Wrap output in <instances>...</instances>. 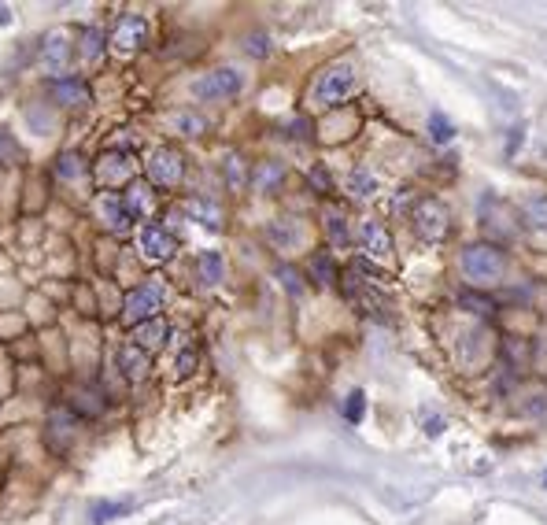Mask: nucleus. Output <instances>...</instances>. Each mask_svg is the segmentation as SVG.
Listing matches in <instances>:
<instances>
[{
  "instance_id": "5",
  "label": "nucleus",
  "mask_w": 547,
  "mask_h": 525,
  "mask_svg": "<svg viewBox=\"0 0 547 525\" xmlns=\"http://www.w3.org/2000/svg\"><path fill=\"white\" fill-rule=\"evenodd\" d=\"M411 222H414V233L422 237V241H429V245H437V241H444L451 230V215L448 208L440 204L437 196H426V200H418L411 211Z\"/></svg>"
},
{
  "instance_id": "14",
  "label": "nucleus",
  "mask_w": 547,
  "mask_h": 525,
  "mask_svg": "<svg viewBox=\"0 0 547 525\" xmlns=\"http://www.w3.org/2000/svg\"><path fill=\"white\" fill-rule=\"evenodd\" d=\"M137 503L134 500H100L89 507V522L93 525H108L115 518H126V514H134Z\"/></svg>"
},
{
  "instance_id": "12",
  "label": "nucleus",
  "mask_w": 547,
  "mask_h": 525,
  "mask_svg": "<svg viewBox=\"0 0 547 525\" xmlns=\"http://www.w3.org/2000/svg\"><path fill=\"white\" fill-rule=\"evenodd\" d=\"M267 241L278 248V252H292V248L304 245V226L296 219H274L267 226Z\"/></svg>"
},
{
  "instance_id": "20",
  "label": "nucleus",
  "mask_w": 547,
  "mask_h": 525,
  "mask_svg": "<svg viewBox=\"0 0 547 525\" xmlns=\"http://www.w3.org/2000/svg\"><path fill=\"white\" fill-rule=\"evenodd\" d=\"M185 211H189V215H193L196 222H200V226H211V230H219L222 226V215H219V208H215V204H207V200H189V204H185Z\"/></svg>"
},
{
  "instance_id": "16",
  "label": "nucleus",
  "mask_w": 547,
  "mask_h": 525,
  "mask_svg": "<svg viewBox=\"0 0 547 525\" xmlns=\"http://www.w3.org/2000/svg\"><path fill=\"white\" fill-rule=\"evenodd\" d=\"M522 222L533 233H547V193H536V196L525 200L522 204Z\"/></svg>"
},
{
  "instance_id": "36",
  "label": "nucleus",
  "mask_w": 547,
  "mask_h": 525,
  "mask_svg": "<svg viewBox=\"0 0 547 525\" xmlns=\"http://www.w3.org/2000/svg\"><path fill=\"white\" fill-rule=\"evenodd\" d=\"M440 429H444V422H440V418H433V422H426V433H429V437H440Z\"/></svg>"
},
{
  "instance_id": "10",
  "label": "nucleus",
  "mask_w": 547,
  "mask_h": 525,
  "mask_svg": "<svg viewBox=\"0 0 547 525\" xmlns=\"http://www.w3.org/2000/svg\"><path fill=\"white\" fill-rule=\"evenodd\" d=\"M359 248H363L366 256H374V259L389 256L392 252V233L385 230V222H377V219L359 222Z\"/></svg>"
},
{
  "instance_id": "9",
  "label": "nucleus",
  "mask_w": 547,
  "mask_h": 525,
  "mask_svg": "<svg viewBox=\"0 0 547 525\" xmlns=\"http://www.w3.org/2000/svg\"><path fill=\"white\" fill-rule=\"evenodd\" d=\"M115 367H119V374L130 381V385H137V381L148 378L152 355H148L145 348H137V344H122L119 352H115Z\"/></svg>"
},
{
  "instance_id": "34",
  "label": "nucleus",
  "mask_w": 547,
  "mask_h": 525,
  "mask_svg": "<svg viewBox=\"0 0 547 525\" xmlns=\"http://www.w3.org/2000/svg\"><path fill=\"white\" fill-rule=\"evenodd\" d=\"M174 367H178V374H189V370L196 367V352H182V355H178V363H174Z\"/></svg>"
},
{
  "instance_id": "21",
  "label": "nucleus",
  "mask_w": 547,
  "mask_h": 525,
  "mask_svg": "<svg viewBox=\"0 0 547 525\" xmlns=\"http://www.w3.org/2000/svg\"><path fill=\"white\" fill-rule=\"evenodd\" d=\"M281 178H285V171H281V163L267 159V163H263V167L256 171V178H252V182H256L259 193H270V189H278V185H281Z\"/></svg>"
},
{
  "instance_id": "23",
  "label": "nucleus",
  "mask_w": 547,
  "mask_h": 525,
  "mask_svg": "<svg viewBox=\"0 0 547 525\" xmlns=\"http://www.w3.org/2000/svg\"><path fill=\"white\" fill-rule=\"evenodd\" d=\"M363 415H366V392L352 389L348 392V400H344V422H348V426H359Z\"/></svg>"
},
{
  "instance_id": "24",
  "label": "nucleus",
  "mask_w": 547,
  "mask_h": 525,
  "mask_svg": "<svg viewBox=\"0 0 547 525\" xmlns=\"http://www.w3.org/2000/svg\"><path fill=\"white\" fill-rule=\"evenodd\" d=\"M429 137H433L437 145H448L451 137H455V126H451V119L444 111H433V115H429Z\"/></svg>"
},
{
  "instance_id": "6",
  "label": "nucleus",
  "mask_w": 547,
  "mask_h": 525,
  "mask_svg": "<svg viewBox=\"0 0 547 525\" xmlns=\"http://www.w3.org/2000/svg\"><path fill=\"white\" fill-rule=\"evenodd\" d=\"M148 37H152V26H148L145 15H122L119 23H115V30H111L108 45L111 52H119V56H134V52H141L148 45Z\"/></svg>"
},
{
  "instance_id": "27",
  "label": "nucleus",
  "mask_w": 547,
  "mask_h": 525,
  "mask_svg": "<svg viewBox=\"0 0 547 525\" xmlns=\"http://www.w3.org/2000/svg\"><path fill=\"white\" fill-rule=\"evenodd\" d=\"M459 304L462 307H470V311H474V315H492V311H496V304H492V300H485V296H474V293H462L459 296Z\"/></svg>"
},
{
  "instance_id": "35",
  "label": "nucleus",
  "mask_w": 547,
  "mask_h": 525,
  "mask_svg": "<svg viewBox=\"0 0 547 525\" xmlns=\"http://www.w3.org/2000/svg\"><path fill=\"white\" fill-rule=\"evenodd\" d=\"M311 182H315L322 193H329V171L326 167H315V171H311Z\"/></svg>"
},
{
  "instance_id": "15",
  "label": "nucleus",
  "mask_w": 547,
  "mask_h": 525,
  "mask_svg": "<svg viewBox=\"0 0 547 525\" xmlns=\"http://www.w3.org/2000/svg\"><path fill=\"white\" fill-rule=\"evenodd\" d=\"M196 274H200L204 285H219L222 274H226V259H222V252H215V248L200 252V259H196Z\"/></svg>"
},
{
  "instance_id": "37",
  "label": "nucleus",
  "mask_w": 547,
  "mask_h": 525,
  "mask_svg": "<svg viewBox=\"0 0 547 525\" xmlns=\"http://www.w3.org/2000/svg\"><path fill=\"white\" fill-rule=\"evenodd\" d=\"M518 145H522V126H518V130H514V134H511V145H507V152H514V148H518Z\"/></svg>"
},
{
  "instance_id": "29",
  "label": "nucleus",
  "mask_w": 547,
  "mask_h": 525,
  "mask_svg": "<svg viewBox=\"0 0 547 525\" xmlns=\"http://www.w3.org/2000/svg\"><path fill=\"white\" fill-rule=\"evenodd\" d=\"M45 60H49L52 67L67 60V41H63V37H49V45H45Z\"/></svg>"
},
{
  "instance_id": "2",
  "label": "nucleus",
  "mask_w": 547,
  "mask_h": 525,
  "mask_svg": "<svg viewBox=\"0 0 547 525\" xmlns=\"http://www.w3.org/2000/svg\"><path fill=\"white\" fill-rule=\"evenodd\" d=\"M355 82H359V74H355V63L348 60H337L322 67L315 78V86H311V104L315 108H341L344 100L355 93Z\"/></svg>"
},
{
  "instance_id": "8",
  "label": "nucleus",
  "mask_w": 547,
  "mask_h": 525,
  "mask_svg": "<svg viewBox=\"0 0 547 525\" xmlns=\"http://www.w3.org/2000/svg\"><path fill=\"white\" fill-rule=\"evenodd\" d=\"M137 245H141V256H145L148 263H167V259L174 256L171 230H167V226H159V222L141 226V233H137Z\"/></svg>"
},
{
  "instance_id": "31",
  "label": "nucleus",
  "mask_w": 547,
  "mask_h": 525,
  "mask_svg": "<svg viewBox=\"0 0 547 525\" xmlns=\"http://www.w3.org/2000/svg\"><path fill=\"white\" fill-rule=\"evenodd\" d=\"M278 278L285 281V289H289L292 296H300V293H304V278H300V274H296V270H292V267H281V270H278Z\"/></svg>"
},
{
  "instance_id": "32",
  "label": "nucleus",
  "mask_w": 547,
  "mask_h": 525,
  "mask_svg": "<svg viewBox=\"0 0 547 525\" xmlns=\"http://www.w3.org/2000/svg\"><path fill=\"white\" fill-rule=\"evenodd\" d=\"M23 152H19V145L12 141V134L8 130H0V163H8V159H19Z\"/></svg>"
},
{
  "instance_id": "3",
  "label": "nucleus",
  "mask_w": 547,
  "mask_h": 525,
  "mask_svg": "<svg viewBox=\"0 0 547 525\" xmlns=\"http://www.w3.org/2000/svg\"><path fill=\"white\" fill-rule=\"evenodd\" d=\"M244 74L237 67H215V71L200 74L193 82V97L204 104H226V100L241 97Z\"/></svg>"
},
{
  "instance_id": "26",
  "label": "nucleus",
  "mask_w": 547,
  "mask_h": 525,
  "mask_svg": "<svg viewBox=\"0 0 547 525\" xmlns=\"http://www.w3.org/2000/svg\"><path fill=\"white\" fill-rule=\"evenodd\" d=\"M82 171H86V167H82V156H78V152H67V156H60V163H56V174H60V178H78Z\"/></svg>"
},
{
  "instance_id": "4",
  "label": "nucleus",
  "mask_w": 547,
  "mask_h": 525,
  "mask_svg": "<svg viewBox=\"0 0 547 525\" xmlns=\"http://www.w3.org/2000/svg\"><path fill=\"white\" fill-rule=\"evenodd\" d=\"M163 311V289H159L156 281H141L134 285L126 300H122V318H126V326H145L152 318H159Z\"/></svg>"
},
{
  "instance_id": "39",
  "label": "nucleus",
  "mask_w": 547,
  "mask_h": 525,
  "mask_svg": "<svg viewBox=\"0 0 547 525\" xmlns=\"http://www.w3.org/2000/svg\"><path fill=\"white\" fill-rule=\"evenodd\" d=\"M544 489H547V474H544Z\"/></svg>"
},
{
  "instance_id": "22",
  "label": "nucleus",
  "mask_w": 547,
  "mask_h": 525,
  "mask_svg": "<svg viewBox=\"0 0 547 525\" xmlns=\"http://www.w3.org/2000/svg\"><path fill=\"white\" fill-rule=\"evenodd\" d=\"M311 281H315V285H333V281H337V267H333V259H329L326 252H315V256H311Z\"/></svg>"
},
{
  "instance_id": "28",
  "label": "nucleus",
  "mask_w": 547,
  "mask_h": 525,
  "mask_svg": "<svg viewBox=\"0 0 547 525\" xmlns=\"http://www.w3.org/2000/svg\"><path fill=\"white\" fill-rule=\"evenodd\" d=\"M100 45H104L100 30H86V34H82V56H86V60H97V56H100Z\"/></svg>"
},
{
  "instance_id": "1",
  "label": "nucleus",
  "mask_w": 547,
  "mask_h": 525,
  "mask_svg": "<svg viewBox=\"0 0 547 525\" xmlns=\"http://www.w3.org/2000/svg\"><path fill=\"white\" fill-rule=\"evenodd\" d=\"M459 267L470 285L488 289V285H499L503 274H507V252L499 245H488V241H481V245H466L459 256Z\"/></svg>"
},
{
  "instance_id": "38",
  "label": "nucleus",
  "mask_w": 547,
  "mask_h": 525,
  "mask_svg": "<svg viewBox=\"0 0 547 525\" xmlns=\"http://www.w3.org/2000/svg\"><path fill=\"white\" fill-rule=\"evenodd\" d=\"M12 23V8H4V4H0V26H8Z\"/></svg>"
},
{
  "instance_id": "19",
  "label": "nucleus",
  "mask_w": 547,
  "mask_h": 525,
  "mask_svg": "<svg viewBox=\"0 0 547 525\" xmlns=\"http://www.w3.org/2000/svg\"><path fill=\"white\" fill-rule=\"evenodd\" d=\"M163 341H167V326H163L159 318H152V322H145V326H137V337H134L137 348L152 352V348H159Z\"/></svg>"
},
{
  "instance_id": "30",
  "label": "nucleus",
  "mask_w": 547,
  "mask_h": 525,
  "mask_svg": "<svg viewBox=\"0 0 547 525\" xmlns=\"http://www.w3.org/2000/svg\"><path fill=\"white\" fill-rule=\"evenodd\" d=\"M178 126H182V130H185L189 137H200V134L207 130L204 119H200V115H189V111H185V115H178Z\"/></svg>"
},
{
  "instance_id": "18",
  "label": "nucleus",
  "mask_w": 547,
  "mask_h": 525,
  "mask_svg": "<svg viewBox=\"0 0 547 525\" xmlns=\"http://www.w3.org/2000/svg\"><path fill=\"white\" fill-rule=\"evenodd\" d=\"M348 193H352L355 200H374L377 178L370 174V167H355V171L348 174Z\"/></svg>"
},
{
  "instance_id": "13",
  "label": "nucleus",
  "mask_w": 547,
  "mask_h": 525,
  "mask_svg": "<svg viewBox=\"0 0 547 525\" xmlns=\"http://www.w3.org/2000/svg\"><path fill=\"white\" fill-rule=\"evenodd\" d=\"M52 97L67 104V108H86L89 104V86L82 78H56L52 82Z\"/></svg>"
},
{
  "instance_id": "33",
  "label": "nucleus",
  "mask_w": 547,
  "mask_h": 525,
  "mask_svg": "<svg viewBox=\"0 0 547 525\" xmlns=\"http://www.w3.org/2000/svg\"><path fill=\"white\" fill-rule=\"evenodd\" d=\"M248 56H270V37L267 34L248 37Z\"/></svg>"
},
{
  "instance_id": "17",
  "label": "nucleus",
  "mask_w": 547,
  "mask_h": 525,
  "mask_svg": "<svg viewBox=\"0 0 547 525\" xmlns=\"http://www.w3.org/2000/svg\"><path fill=\"white\" fill-rule=\"evenodd\" d=\"M326 237L333 248H348L352 245V230H348V219H344V211L329 208L326 211Z\"/></svg>"
},
{
  "instance_id": "25",
  "label": "nucleus",
  "mask_w": 547,
  "mask_h": 525,
  "mask_svg": "<svg viewBox=\"0 0 547 525\" xmlns=\"http://www.w3.org/2000/svg\"><path fill=\"white\" fill-rule=\"evenodd\" d=\"M244 182H248L244 159L241 156H226V185H230V189H241Z\"/></svg>"
},
{
  "instance_id": "7",
  "label": "nucleus",
  "mask_w": 547,
  "mask_h": 525,
  "mask_svg": "<svg viewBox=\"0 0 547 525\" xmlns=\"http://www.w3.org/2000/svg\"><path fill=\"white\" fill-rule=\"evenodd\" d=\"M182 174H185V159L178 148H156V152L148 156V182L159 185V189L178 185Z\"/></svg>"
},
{
  "instance_id": "11",
  "label": "nucleus",
  "mask_w": 547,
  "mask_h": 525,
  "mask_svg": "<svg viewBox=\"0 0 547 525\" xmlns=\"http://www.w3.org/2000/svg\"><path fill=\"white\" fill-rule=\"evenodd\" d=\"M100 219L108 222V230L122 233V230H130L134 226V211L126 208V200H122V193H108V196H100Z\"/></svg>"
}]
</instances>
